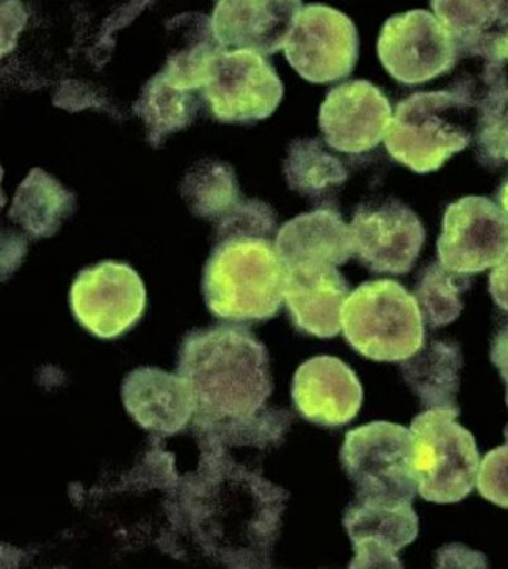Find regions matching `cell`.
Masks as SVG:
<instances>
[{
    "label": "cell",
    "mask_w": 508,
    "mask_h": 569,
    "mask_svg": "<svg viewBox=\"0 0 508 569\" xmlns=\"http://www.w3.org/2000/svg\"><path fill=\"white\" fill-rule=\"evenodd\" d=\"M405 383L426 410L457 408L464 353L452 341H434L400 362Z\"/></svg>",
    "instance_id": "obj_22"
},
{
    "label": "cell",
    "mask_w": 508,
    "mask_h": 569,
    "mask_svg": "<svg viewBox=\"0 0 508 569\" xmlns=\"http://www.w3.org/2000/svg\"><path fill=\"white\" fill-rule=\"evenodd\" d=\"M471 277L449 272L439 262L424 269L416 282L415 298L431 328L456 322L464 311L461 296L471 288Z\"/></svg>",
    "instance_id": "obj_28"
},
{
    "label": "cell",
    "mask_w": 508,
    "mask_h": 569,
    "mask_svg": "<svg viewBox=\"0 0 508 569\" xmlns=\"http://www.w3.org/2000/svg\"><path fill=\"white\" fill-rule=\"evenodd\" d=\"M275 248L286 270L343 266L355 256L351 229L333 208L301 213L282 224Z\"/></svg>",
    "instance_id": "obj_21"
},
{
    "label": "cell",
    "mask_w": 508,
    "mask_h": 569,
    "mask_svg": "<svg viewBox=\"0 0 508 569\" xmlns=\"http://www.w3.org/2000/svg\"><path fill=\"white\" fill-rule=\"evenodd\" d=\"M216 240L232 236L269 237L277 231V217L269 204L259 200H246L216 223Z\"/></svg>",
    "instance_id": "obj_30"
},
{
    "label": "cell",
    "mask_w": 508,
    "mask_h": 569,
    "mask_svg": "<svg viewBox=\"0 0 508 569\" xmlns=\"http://www.w3.org/2000/svg\"><path fill=\"white\" fill-rule=\"evenodd\" d=\"M504 57H506V60H508V33L506 37V41H504Z\"/></svg>",
    "instance_id": "obj_35"
},
{
    "label": "cell",
    "mask_w": 508,
    "mask_h": 569,
    "mask_svg": "<svg viewBox=\"0 0 508 569\" xmlns=\"http://www.w3.org/2000/svg\"><path fill=\"white\" fill-rule=\"evenodd\" d=\"M288 499L228 450L201 447L200 468L179 479L168 518L217 563L269 568Z\"/></svg>",
    "instance_id": "obj_2"
},
{
    "label": "cell",
    "mask_w": 508,
    "mask_h": 569,
    "mask_svg": "<svg viewBox=\"0 0 508 569\" xmlns=\"http://www.w3.org/2000/svg\"><path fill=\"white\" fill-rule=\"evenodd\" d=\"M178 19L181 21L178 26L182 29V44L170 52L160 72L168 82L182 90L201 91L208 82L213 59L223 48L213 36L212 19L205 14H192V21H187V14Z\"/></svg>",
    "instance_id": "obj_25"
},
{
    "label": "cell",
    "mask_w": 508,
    "mask_h": 569,
    "mask_svg": "<svg viewBox=\"0 0 508 569\" xmlns=\"http://www.w3.org/2000/svg\"><path fill=\"white\" fill-rule=\"evenodd\" d=\"M355 256L378 274H407L426 242V229L408 206L389 200L362 206L350 224Z\"/></svg>",
    "instance_id": "obj_13"
},
{
    "label": "cell",
    "mask_w": 508,
    "mask_h": 569,
    "mask_svg": "<svg viewBox=\"0 0 508 569\" xmlns=\"http://www.w3.org/2000/svg\"><path fill=\"white\" fill-rule=\"evenodd\" d=\"M201 99L197 91L182 90L158 72L141 88L132 110L147 126L148 143L158 149L168 137L185 131L193 123Z\"/></svg>",
    "instance_id": "obj_24"
},
{
    "label": "cell",
    "mask_w": 508,
    "mask_h": 569,
    "mask_svg": "<svg viewBox=\"0 0 508 569\" xmlns=\"http://www.w3.org/2000/svg\"><path fill=\"white\" fill-rule=\"evenodd\" d=\"M286 269L272 239L217 240L202 270V296L213 316L231 323L273 319L285 301Z\"/></svg>",
    "instance_id": "obj_3"
},
{
    "label": "cell",
    "mask_w": 508,
    "mask_h": 569,
    "mask_svg": "<svg viewBox=\"0 0 508 569\" xmlns=\"http://www.w3.org/2000/svg\"><path fill=\"white\" fill-rule=\"evenodd\" d=\"M490 293L495 303L508 312V256L490 273Z\"/></svg>",
    "instance_id": "obj_32"
},
{
    "label": "cell",
    "mask_w": 508,
    "mask_h": 569,
    "mask_svg": "<svg viewBox=\"0 0 508 569\" xmlns=\"http://www.w3.org/2000/svg\"><path fill=\"white\" fill-rule=\"evenodd\" d=\"M181 194L193 216L213 223L243 200L235 168L213 159L195 163L182 179Z\"/></svg>",
    "instance_id": "obj_27"
},
{
    "label": "cell",
    "mask_w": 508,
    "mask_h": 569,
    "mask_svg": "<svg viewBox=\"0 0 508 569\" xmlns=\"http://www.w3.org/2000/svg\"><path fill=\"white\" fill-rule=\"evenodd\" d=\"M385 70L404 86H421L452 71L457 49L445 24L427 10L395 14L378 37Z\"/></svg>",
    "instance_id": "obj_11"
},
{
    "label": "cell",
    "mask_w": 508,
    "mask_h": 569,
    "mask_svg": "<svg viewBox=\"0 0 508 569\" xmlns=\"http://www.w3.org/2000/svg\"><path fill=\"white\" fill-rule=\"evenodd\" d=\"M72 315L91 335L114 339L136 327L147 308V289L128 263L87 267L72 282Z\"/></svg>",
    "instance_id": "obj_10"
},
{
    "label": "cell",
    "mask_w": 508,
    "mask_h": 569,
    "mask_svg": "<svg viewBox=\"0 0 508 569\" xmlns=\"http://www.w3.org/2000/svg\"><path fill=\"white\" fill-rule=\"evenodd\" d=\"M353 543L350 568H402L397 553L416 540L419 519L411 502L357 498L343 513Z\"/></svg>",
    "instance_id": "obj_16"
},
{
    "label": "cell",
    "mask_w": 508,
    "mask_h": 569,
    "mask_svg": "<svg viewBox=\"0 0 508 569\" xmlns=\"http://www.w3.org/2000/svg\"><path fill=\"white\" fill-rule=\"evenodd\" d=\"M490 358L502 380L508 383V323L500 327L492 338Z\"/></svg>",
    "instance_id": "obj_33"
},
{
    "label": "cell",
    "mask_w": 508,
    "mask_h": 569,
    "mask_svg": "<svg viewBox=\"0 0 508 569\" xmlns=\"http://www.w3.org/2000/svg\"><path fill=\"white\" fill-rule=\"evenodd\" d=\"M476 117V106L456 91L411 94L396 107L386 149L415 173H431L471 144Z\"/></svg>",
    "instance_id": "obj_4"
},
{
    "label": "cell",
    "mask_w": 508,
    "mask_h": 569,
    "mask_svg": "<svg viewBox=\"0 0 508 569\" xmlns=\"http://www.w3.org/2000/svg\"><path fill=\"white\" fill-rule=\"evenodd\" d=\"M438 262L458 274L482 273L508 256V217L487 197H465L447 206Z\"/></svg>",
    "instance_id": "obj_12"
},
{
    "label": "cell",
    "mask_w": 508,
    "mask_h": 569,
    "mask_svg": "<svg viewBox=\"0 0 508 569\" xmlns=\"http://www.w3.org/2000/svg\"><path fill=\"white\" fill-rule=\"evenodd\" d=\"M476 110L477 160L487 168L508 163V86L485 94Z\"/></svg>",
    "instance_id": "obj_29"
},
{
    "label": "cell",
    "mask_w": 508,
    "mask_h": 569,
    "mask_svg": "<svg viewBox=\"0 0 508 569\" xmlns=\"http://www.w3.org/2000/svg\"><path fill=\"white\" fill-rule=\"evenodd\" d=\"M178 373L192 386L195 430L201 446L278 445L292 416L266 403L273 392L266 346L240 323H217L186 335Z\"/></svg>",
    "instance_id": "obj_1"
},
{
    "label": "cell",
    "mask_w": 508,
    "mask_h": 569,
    "mask_svg": "<svg viewBox=\"0 0 508 569\" xmlns=\"http://www.w3.org/2000/svg\"><path fill=\"white\" fill-rule=\"evenodd\" d=\"M508 386V383H507ZM507 405H508V388H507ZM504 435H506V439H508V426L506 427V430H504Z\"/></svg>",
    "instance_id": "obj_36"
},
{
    "label": "cell",
    "mask_w": 508,
    "mask_h": 569,
    "mask_svg": "<svg viewBox=\"0 0 508 569\" xmlns=\"http://www.w3.org/2000/svg\"><path fill=\"white\" fill-rule=\"evenodd\" d=\"M496 200H498L499 208L502 209L508 217V176L506 181L500 184Z\"/></svg>",
    "instance_id": "obj_34"
},
{
    "label": "cell",
    "mask_w": 508,
    "mask_h": 569,
    "mask_svg": "<svg viewBox=\"0 0 508 569\" xmlns=\"http://www.w3.org/2000/svg\"><path fill=\"white\" fill-rule=\"evenodd\" d=\"M285 56L308 82L333 83L349 78L357 67L360 37L342 11L311 3L298 14Z\"/></svg>",
    "instance_id": "obj_9"
},
{
    "label": "cell",
    "mask_w": 508,
    "mask_h": 569,
    "mask_svg": "<svg viewBox=\"0 0 508 569\" xmlns=\"http://www.w3.org/2000/svg\"><path fill=\"white\" fill-rule=\"evenodd\" d=\"M350 284L333 266L286 270L285 301L300 333L335 338L342 330V309Z\"/></svg>",
    "instance_id": "obj_20"
},
{
    "label": "cell",
    "mask_w": 508,
    "mask_h": 569,
    "mask_svg": "<svg viewBox=\"0 0 508 569\" xmlns=\"http://www.w3.org/2000/svg\"><path fill=\"white\" fill-rule=\"evenodd\" d=\"M435 17L445 24L457 49V64L480 63L492 88L508 86L504 41L508 33V2H456L437 0L430 3ZM456 64V67H457Z\"/></svg>",
    "instance_id": "obj_15"
},
{
    "label": "cell",
    "mask_w": 508,
    "mask_h": 569,
    "mask_svg": "<svg viewBox=\"0 0 508 569\" xmlns=\"http://www.w3.org/2000/svg\"><path fill=\"white\" fill-rule=\"evenodd\" d=\"M391 121L388 98L368 80L335 87L320 106L319 126L325 143L346 154L372 151L385 139Z\"/></svg>",
    "instance_id": "obj_14"
},
{
    "label": "cell",
    "mask_w": 508,
    "mask_h": 569,
    "mask_svg": "<svg viewBox=\"0 0 508 569\" xmlns=\"http://www.w3.org/2000/svg\"><path fill=\"white\" fill-rule=\"evenodd\" d=\"M121 397L133 421L160 437L179 433L197 412L189 381L158 368L132 370L124 378Z\"/></svg>",
    "instance_id": "obj_19"
},
{
    "label": "cell",
    "mask_w": 508,
    "mask_h": 569,
    "mask_svg": "<svg viewBox=\"0 0 508 569\" xmlns=\"http://www.w3.org/2000/svg\"><path fill=\"white\" fill-rule=\"evenodd\" d=\"M76 209V197L41 168H33L14 193L9 219L33 239L56 236Z\"/></svg>",
    "instance_id": "obj_23"
},
{
    "label": "cell",
    "mask_w": 508,
    "mask_h": 569,
    "mask_svg": "<svg viewBox=\"0 0 508 569\" xmlns=\"http://www.w3.org/2000/svg\"><path fill=\"white\" fill-rule=\"evenodd\" d=\"M347 342L362 357L378 362H402L424 347L426 328L415 296L399 282H362L342 309Z\"/></svg>",
    "instance_id": "obj_5"
},
{
    "label": "cell",
    "mask_w": 508,
    "mask_h": 569,
    "mask_svg": "<svg viewBox=\"0 0 508 569\" xmlns=\"http://www.w3.org/2000/svg\"><path fill=\"white\" fill-rule=\"evenodd\" d=\"M476 487L484 499L508 510V439L480 461Z\"/></svg>",
    "instance_id": "obj_31"
},
{
    "label": "cell",
    "mask_w": 508,
    "mask_h": 569,
    "mask_svg": "<svg viewBox=\"0 0 508 569\" xmlns=\"http://www.w3.org/2000/svg\"><path fill=\"white\" fill-rule=\"evenodd\" d=\"M458 416V407L431 408L411 423L412 471L419 495L429 502H460L476 487L479 449Z\"/></svg>",
    "instance_id": "obj_6"
},
{
    "label": "cell",
    "mask_w": 508,
    "mask_h": 569,
    "mask_svg": "<svg viewBox=\"0 0 508 569\" xmlns=\"http://www.w3.org/2000/svg\"><path fill=\"white\" fill-rule=\"evenodd\" d=\"M303 10L298 0L240 2L221 0L212 14L213 36L221 48L273 56L288 43L297 17Z\"/></svg>",
    "instance_id": "obj_18"
},
{
    "label": "cell",
    "mask_w": 508,
    "mask_h": 569,
    "mask_svg": "<svg viewBox=\"0 0 508 569\" xmlns=\"http://www.w3.org/2000/svg\"><path fill=\"white\" fill-rule=\"evenodd\" d=\"M282 171L290 190L315 200L327 198L349 179L341 160L330 154L319 139L293 140Z\"/></svg>",
    "instance_id": "obj_26"
},
{
    "label": "cell",
    "mask_w": 508,
    "mask_h": 569,
    "mask_svg": "<svg viewBox=\"0 0 508 569\" xmlns=\"http://www.w3.org/2000/svg\"><path fill=\"white\" fill-rule=\"evenodd\" d=\"M292 400L307 421L342 427L361 410L362 386L346 362L325 355L308 359L297 369Z\"/></svg>",
    "instance_id": "obj_17"
},
{
    "label": "cell",
    "mask_w": 508,
    "mask_h": 569,
    "mask_svg": "<svg viewBox=\"0 0 508 569\" xmlns=\"http://www.w3.org/2000/svg\"><path fill=\"white\" fill-rule=\"evenodd\" d=\"M341 463L357 498L412 503L418 492L411 430L399 423L378 421L350 430Z\"/></svg>",
    "instance_id": "obj_7"
},
{
    "label": "cell",
    "mask_w": 508,
    "mask_h": 569,
    "mask_svg": "<svg viewBox=\"0 0 508 569\" xmlns=\"http://www.w3.org/2000/svg\"><path fill=\"white\" fill-rule=\"evenodd\" d=\"M200 94L220 123L253 124L273 114L285 87L266 57L223 49L213 59Z\"/></svg>",
    "instance_id": "obj_8"
}]
</instances>
